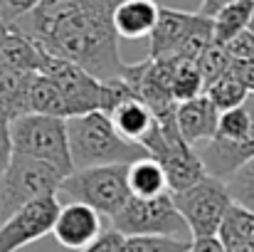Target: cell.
Returning a JSON list of instances; mask_svg holds the SVG:
<instances>
[{
    "mask_svg": "<svg viewBox=\"0 0 254 252\" xmlns=\"http://www.w3.org/2000/svg\"><path fill=\"white\" fill-rule=\"evenodd\" d=\"M161 15L156 0H119L114 7V27L124 40L151 37Z\"/></svg>",
    "mask_w": 254,
    "mask_h": 252,
    "instance_id": "14",
    "label": "cell"
},
{
    "mask_svg": "<svg viewBox=\"0 0 254 252\" xmlns=\"http://www.w3.org/2000/svg\"><path fill=\"white\" fill-rule=\"evenodd\" d=\"M254 17V0H235L230 5H225L212 20H215V42L225 45L230 42L235 35H240L242 30L250 27Z\"/></svg>",
    "mask_w": 254,
    "mask_h": 252,
    "instance_id": "20",
    "label": "cell"
},
{
    "mask_svg": "<svg viewBox=\"0 0 254 252\" xmlns=\"http://www.w3.org/2000/svg\"><path fill=\"white\" fill-rule=\"evenodd\" d=\"M128 188H131V195H138V198H153V195L170 193L166 168L153 156H143L128 164Z\"/></svg>",
    "mask_w": 254,
    "mask_h": 252,
    "instance_id": "19",
    "label": "cell"
},
{
    "mask_svg": "<svg viewBox=\"0 0 254 252\" xmlns=\"http://www.w3.org/2000/svg\"><path fill=\"white\" fill-rule=\"evenodd\" d=\"M225 50L232 60H254V30H242L230 42H225Z\"/></svg>",
    "mask_w": 254,
    "mask_h": 252,
    "instance_id": "27",
    "label": "cell"
},
{
    "mask_svg": "<svg viewBox=\"0 0 254 252\" xmlns=\"http://www.w3.org/2000/svg\"><path fill=\"white\" fill-rule=\"evenodd\" d=\"M170 195H173L175 208L185 218L192 238L217 235L220 223H222L227 208L232 205L227 183L215 178V175H205L195 185L178 190V193H170Z\"/></svg>",
    "mask_w": 254,
    "mask_h": 252,
    "instance_id": "10",
    "label": "cell"
},
{
    "mask_svg": "<svg viewBox=\"0 0 254 252\" xmlns=\"http://www.w3.org/2000/svg\"><path fill=\"white\" fill-rule=\"evenodd\" d=\"M30 106H32L35 114H47V116L69 119V111H67V101H64L62 89L52 82L47 75H40V72L32 77Z\"/></svg>",
    "mask_w": 254,
    "mask_h": 252,
    "instance_id": "21",
    "label": "cell"
},
{
    "mask_svg": "<svg viewBox=\"0 0 254 252\" xmlns=\"http://www.w3.org/2000/svg\"><path fill=\"white\" fill-rule=\"evenodd\" d=\"M67 136H69V154L74 168L111 166V164H133L148 151L124 139L106 111H89L67 119Z\"/></svg>",
    "mask_w": 254,
    "mask_h": 252,
    "instance_id": "2",
    "label": "cell"
},
{
    "mask_svg": "<svg viewBox=\"0 0 254 252\" xmlns=\"http://www.w3.org/2000/svg\"><path fill=\"white\" fill-rule=\"evenodd\" d=\"M205 94L210 96V101L220 109V111H227V109H235V106H242L250 96V91L245 89V84L240 82L232 72H227L225 77H220L217 82H212Z\"/></svg>",
    "mask_w": 254,
    "mask_h": 252,
    "instance_id": "23",
    "label": "cell"
},
{
    "mask_svg": "<svg viewBox=\"0 0 254 252\" xmlns=\"http://www.w3.org/2000/svg\"><path fill=\"white\" fill-rule=\"evenodd\" d=\"M57 193L35 198L0 223V252H17L52 233L60 215Z\"/></svg>",
    "mask_w": 254,
    "mask_h": 252,
    "instance_id": "11",
    "label": "cell"
},
{
    "mask_svg": "<svg viewBox=\"0 0 254 252\" xmlns=\"http://www.w3.org/2000/svg\"><path fill=\"white\" fill-rule=\"evenodd\" d=\"M151 55L161 57H188L200 60V55L215 42V20L202 12H185L175 7H161L158 22L151 32Z\"/></svg>",
    "mask_w": 254,
    "mask_h": 252,
    "instance_id": "5",
    "label": "cell"
},
{
    "mask_svg": "<svg viewBox=\"0 0 254 252\" xmlns=\"http://www.w3.org/2000/svg\"><path fill=\"white\" fill-rule=\"evenodd\" d=\"M207 175L227 180L240 166L254 159V94L242 106L220 111L217 134L197 151Z\"/></svg>",
    "mask_w": 254,
    "mask_h": 252,
    "instance_id": "3",
    "label": "cell"
},
{
    "mask_svg": "<svg viewBox=\"0 0 254 252\" xmlns=\"http://www.w3.org/2000/svg\"><path fill=\"white\" fill-rule=\"evenodd\" d=\"M230 2H235V0H202V5H200V10L197 12H202V15H207V17H215L225 5H230Z\"/></svg>",
    "mask_w": 254,
    "mask_h": 252,
    "instance_id": "33",
    "label": "cell"
},
{
    "mask_svg": "<svg viewBox=\"0 0 254 252\" xmlns=\"http://www.w3.org/2000/svg\"><path fill=\"white\" fill-rule=\"evenodd\" d=\"M45 57H47V50L27 32L17 30L15 25L0 47V65H7L20 72H40L45 65Z\"/></svg>",
    "mask_w": 254,
    "mask_h": 252,
    "instance_id": "18",
    "label": "cell"
},
{
    "mask_svg": "<svg viewBox=\"0 0 254 252\" xmlns=\"http://www.w3.org/2000/svg\"><path fill=\"white\" fill-rule=\"evenodd\" d=\"M10 139L15 154H25L45 164H52L64 175L74 170L72 154H69L67 119L30 111L10 121Z\"/></svg>",
    "mask_w": 254,
    "mask_h": 252,
    "instance_id": "6",
    "label": "cell"
},
{
    "mask_svg": "<svg viewBox=\"0 0 254 252\" xmlns=\"http://www.w3.org/2000/svg\"><path fill=\"white\" fill-rule=\"evenodd\" d=\"M10 30H12V25H10V22H5V20H0V47H2L5 37L10 35Z\"/></svg>",
    "mask_w": 254,
    "mask_h": 252,
    "instance_id": "34",
    "label": "cell"
},
{
    "mask_svg": "<svg viewBox=\"0 0 254 252\" xmlns=\"http://www.w3.org/2000/svg\"><path fill=\"white\" fill-rule=\"evenodd\" d=\"M188 252H225V248L217 235H210V238H192Z\"/></svg>",
    "mask_w": 254,
    "mask_h": 252,
    "instance_id": "32",
    "label": "cell"
},
{
    "mask_svg": "<svg viewBox=\"0 0 254 252\" xmlns=\"http://www.w3.org/2000/svg\"><path fill=\"white\" fill-rule=\"evenodd\" d=\"M124 243H126V235H121L119 230H104L91 245H86L84 250L77 252H124Z\"/></svg>",
    "mask_w": 254,
    "mask_h": 252,
    "instance_id": "29",
    "label": "cell"
},
{
    "mask_svg": "<svg viewBox=\"0 0 254 252\" xmlns=\"http://www.w3.org/2000/svg\"><path fill=\"white\" fill-rule=\"evenodd\" d=\"M42 0H0V20L15 25L20 17L30 15Z\"/></svg>",
    "mask_w": 254,
    "mask_h": 252,
    "instance_id": "28",
    "label": "cell"
},
{
    "mask_svg": "<svg viewBox=\"0 0 254 252\" xmlns=\"http://www.w3.org/2000/svg\"><path fill=\"white\" fill-rule=\"evenodd\" d=\"M109 119H111L114 129H116L124 139L136 141V144H141L143 136H146V134L153 129V124H156V114H153L138 96H133V94L124 96V99L109 111Z\"/></svg>",
    "mask_w": 254,
    "mask_h": 252,
    "instance_id": "17",
    "label": "cell"
},
{
    "mask_svg": "<svg viewBox=\"0 0 254 252\" xmlns=\"http://www.w3.org/2000/svg\"><path fill=\"white\" fill-rule=\"evenodd\" d=\"M60 193L91 205L101 215H116L126 200L131 198L128 188V164H111V166L74 168L60 185Z\"/></svg>",
    "mask_w": 254,
    "mask_h": 252,
    "instance_id": "7",
    "label": "cell"
},
{
    "mask_svg": "<svg viewBox=\"0 0 254 252\" xmlns=\"http://www.w3.org/2000/svg\"><path fill=\"white\" fill-rule=\"evenodd\" d=\"M225 183H227L232 203H237V205L254 213V159L237 168Z\"/></svg>",
    "mask_w": 254,
    "mask_h": 252,
    "instance_id": "26",
    "label": "cell"
},
{
    "mask_svg": "<svg viewBox=\"0 0 254 252\" xmlns=\"http://www.w3.org/2000/svg\"><path fill=\"white\" fill-rule=\"evenodd\" d=\"M40 75H47L62 89L69 116H79V114H89V111H106L109 114L124 96L131 94V89L121 80L104 82V80L94 77L91 72H86L84 67H79L69 60L55 57L50 52L45 57Z\"/></svg>",
    "mask_w": 254,
    "mask_h": 252,
    "instance_id": "4",
    "label": "cell"
},
{
    "mask_svg": "<svg viewBox=\"0 0 254 252\" xmlns=\"http://www.w3.org/2000/svg\"><path fill=\"white\" fill-rule=\"evenodd\" d=\"M217 238L222 243V248H235V245H242V243H252L254 240V213L232 203L220 223V230H217Z\"/></svg>",
    "mask_w": 254,
    "mask_h": 252,
    "instance_id": "22",
    "label": "cell"
},
{
    "mask_svg": "<svg viewBox=\"0 0 254 252\" xmlns=\"http://www.w3.org/2000/svg\"><path fill=\"white\" fill-rule=\"evenodd\" d=\"M64 178L67 175L52 164H45L25 154H12L10 166L0 178V220L10 218L17 208L35 198L60 193Z\"/></svg>",
    "mask_w": 254,
    "mask_h": 252,
    "instance_id": "8",
    "label": "cell"
},
{
    "mask_svg": "<svg viewBox=\"0 0 254 252\" xmlns=\"http://www.w3.org/2000/svg\"><path fill=\"white\" fill-rule=\"evenodd\" d=\"M156 65H158V72H161L163 82L168 84L173 96L178 99V104L202 94L205 84H202V75H200V67H197L195 60L173 55V57L156 60Z\"/></svg>",
    "mask_w": 254,
    "mask_h": 252,
    "instance_id": "16",
    "label": "cell"
},
{
    "mask_svg": "<svg viewBox=\"0 0 254 252\" xmlns=\"http://www.w3.org/2000/svg\"><path fill=\"white\" fill-rule=\"evenodd\" d=\"M101 233H104L101 213L86 203H79V200L62 205L60 215L55 220V228H52V235L57 238V243L74 252L91 245Z\"/></svg>",
    "mask_w": 254,
    "mask_h": 252,
    "instance_id": "12",
    "label": "cell"
},
{
    "mask_svg": "<svg viewBox=\"0 0 254 252\" xmlns=\"http://www.w3.org/2000/svg\"><path fill=\"white\" fill-rule=\"evenodd\" d=\"M230 72L245 84V89L254 94V60H232Z\"/></svg>",
    "mask_w": 254,
    "mask_h": 252,
    "instance_id": "31",
    "label": "cell"
},
{
    "mask_svg": "<svg viewBox=\"0 0 254 252\" xmlns=\"http://www.w3.org/2000/svg\"><path fill=\"white\" fill-rule=\"evenodd\" d=\"M0 223H2V220H0Z\"/></svg>",
    "mask_w": 254,
    "mask_h": 252,
    "instance_id": "35",
    "label": "cell"
},
{
    "mask_svg": "<svg viewBox=\"0 0 254 252\" xmlns=\"http://www.w3.org/2000/svg\"><path fill=\"white\" fill-rule=\"evenodd\" d=\"M37 72H20L7 65H0V119L12 121L32 111L30 86Z\"/></svg>",
    "mask_w": 254,
    "mask_h": 252,
    "instance_id": "15",
    "label": "cell"
},
{
    "mask_svg": "<svg viewBox=\"0 0 254 252\" xmlns=\"http://www.w3.org/2000/svg\"><path fill=\"white\" fill-rule=\"evenodd\" d=\"M197 67H200V75H202V84L205 89L210 86L212 82H217L220 77H225L232 67V57L230 52L225 50V45H217L212 42L197 60Z\"/></svg>",
    "mask_w": 254,
    "mask_h": 252,
    "instance_id": "25",
    "label": "cell"
},
{
    "mask_svg": "<svg viewBox=\"0 0 254 252\" xmlns=\"http://www.w3.org/2000/svg\"><path fill=\"white\" fill-rule=\"evenodd\" d=\"M190 243L173 235H131L124 243V252H188Z\"/></svg>",
    "mask_w": 254,
    "mask_h": 252,
    "instance_id": "24",
    "label": "cell"
},
{
    "mask_svg": "<svg viewBox=\"0 0 254 252\" xmlns=\"http://www.w3.org/2000/svg\"><path fill=\"white\" fill-rule=\"evenodd\" d=\"M175 121L183 134V139L190 146H200L210 141L217 134V121H220V109L210 101L207 94H197L192 99H185L175 109Z\"/></svg>",
    "mask_w": 254,
    "mask_h": 252,
    "instance_id": "13",
    "label": "cell"
},
{
    "mask_svg": "<svg viewBox=\"0 0 254 252\" xmlns=\"http://www.w3.org/2000/svg\"><path fill=\"white\" fill-rule=\"evenodd\" d=\"M119 0H42L15 22L50 55L69 60L104 82H119L126 62L119 55L114 7Z\"/></svg>",
    "mask_w": 254,
    "mask_h": 252,
    "instance_id": "1",
    "label": "cell"
},
{
    "mask_svg": "<svg viewBox=\"0 0 254 252\" xmlns=\"http://www.w3.org/2000/svg\"><path fill=\"white\" fill-rule=\"evenodd\" d=\"M111 228L121 235H173L183 240H192V233L180 215V210L173 203V195H153V198H138L131 195L126 205L111 215Z\"/></svg>",
    "mask_w": 254,
    "mask_h": 252,
    "instance_id": "9",
    "label": "cell"
},
{
    "mask_svg": "<svg viewBox=\"0 0 254 252\" xmlns=\"http://www.w3.org/2000/svg\"><path fill=\"white\" fill-rule=\"evenodd\" d=\"M15 149H12V139H10V121L0 119V178L5 173V168L10 166Z\"/></svg>",
    "mask_w": 254,
    "mask_h": 252,
    "instance_id": "30",
    "label": "cell"
}]
</instances>
